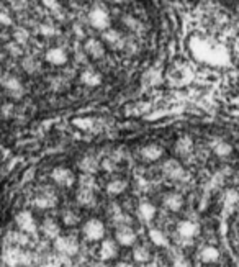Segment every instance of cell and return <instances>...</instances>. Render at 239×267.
Segmentation results:
<instances>
[{"instance_id": "cell-23", "label": "cell", "mask_w": 239, "mask_h": 267, "mask_svg": "<svg viewBox=\"0 0 239 267\" xmlns=\"http://www.w3.org/2000/svg\"><path fill=\"white\" fill-rule=\"evenodd\" d=\"M77 203L86 208L95 207V203H97L95 190H90V188H79V192H77Z\"/></svg>"}, {"instance_id": "cell-28", "label": "cell", "mask_w": 239, "mask_h": 267, "mask_svg": "<svg viewBox=\"0 0 239 267\" xmlns=\"http://www.w3.org/2000/svg\"><path fill=\"white\" fill-rule=\"evenodd\" d=\"M149 240L152 241V244H156L157 248H169V246H171L169 238L157 228H151L149 230Z\"/></svg>"}, {"instance_id": "cell-34", "label": "cell", "mask_w": 239, "mask_h": 267, "mask_svg": "<svg viewBox=\"0 0 239 267\" xmlns=\"http://www.w3.org/2000/svg\"><path fill=\"white\" fill-rule=\"evenodd\" d=\"M75 126H79V128L82 130H89L94 126V118H75V120L72 122Z\"/></svg>"}, {"instance_id": "cell-17", "label": "cell", "mask_w": 239, "mask_h": 267, "mask_svg": "<svg viewBox=\"0 0 239 267\" xmlns=\"http://www.w3.org/2000/svg\"><path fill=\"white\" fill-rule=\"evenodd\" d=\"M41 233H43L48 240L56 241L61 236V224L54 218H45L41 223Z\"/></svg>"}, {"instance_id": "cell-1", "label": "cell", "mask_w": 239, "mask_h": 267, "mask_svg": "<svg viewBox=\"0 0 239 267\" xmlns=\"http://www.w3.org/2000/svg\"><path fill=\"white\" fill-rule=\"evenodd\" d=\"M190 49L193 56L202 62L212 66H226L229 62L228 49L218 41L207 38V36H192L190 38Z\"/></svg>"}, {"instance_id": "cell-39", "label": "cell", "mask_w": 239, "mask_h": 267, "mask_svg": "<svg viewBox=\"0 0 239 267\" xmlns=\"http://www.w3.org/2000/svg\"><path fill=\"white\" fill-rule=\"evenodd\" d=\"M226 202H228V203H237V202H239V194L234 192V190H229V192L226 194Z\"/></svg>"}, {"instance_id": "cell-25", "label": "cell", "mask_w": 239, "mask_h": 267, "mask_svg": "<svg viewBox=\"0 0 239 267\" xmlns=\"http://www.w3.org/2000/svg\"><path fill=\"white\" fill-rule=\"evenodd\" d=\"M156 213H157V210H156V207L152 205V203H149V202H141V203H139L138 215H139V218H141L144 223L152 221L154 218H156Z\"/></svg>"}, {"instance_id": "cell-21", "label": "cell", "mask_w": 239, "mask_h": 267, "mask_svg": "<svg viewBox=\"0 0 239 267\" xmlns=\"http://www.w3.org/2000/svg\"><path fill=\"white\" fill-rule=\"evenodd\" d=\"M110 216H111V223L115 224L116 230H118V228H123V226H130V224H131L130 216L126 215L118 205H111V213H110Z\"/></svg>"}, {"instance_id": "cell-4", "label": "cell", "mask_w": 239, "mask_h": 267, "mask_svg": "<svg viewBox=\"0 0 239 267\" xmlns=\"http://www.w3.org/2000/svg\"><path fill=\"white\" fill-rule=\"evenodd\" d=\"M0 84H2V87L5 89V92L12 98H15V100L22 98L25 94V87H23L22 81L13 74H9V72L2 74V77H0Z\"/></svg>"}, {"instance_id": "cell-20", "label": "cell", "mask_w": 239, "mask_h": 267, "mask_svg": "<svg viewBox=\"0 0 239 267\" xmlns=\"http://www.w3.org/2000/svg\"><path fill=\"white\" fill-rule=\"evenodd\" d=\"M118 256V244L113 240H103L100 244V259L102 261H111Z\"/></svg>"}, {"instance_id": "cell-6", "label": "cell", "mask_w": 239, "mask_h": 267, "mask_svg": "<svg viewBox=\"0 0 239 267\" xmlns=\"http://www.w3.org/2000/svg\"><path fill=\"white\" fill-rule=\"evenodd\" d=\"M54 249L58 251L59 254L66 256V257H74L77 252H79L81 246H79V241H77L74 236L61 235L58 240L54 241Z\"/></svg>"}, {"instance_id": "cell-12", "label": "cell", "mask_w": 239, "mask_h": 267, "mask_svg": "<svg viewBox=\"0 0 239 267\" xmlns=\"http://www.w3.org/2000/svg\"><path fill=\"white\" fill-rule=\"evenodd\" d=\"M84 51L92 59H102L105 56V45L102 40L97 38H87L84 41Z\"/></svg>"}, {"instance_id": "cell-37", "label": "cell", "mask_w": 239, "mask_h": 267, "mask_svg": "<svg viewBox=\"0 0 239 267\" xmlns=\"http://www.w3.org/2000/svg\"><path fill=\"white\" fill-rule=\"evenodd\" d=\"M13 38H15V41H17L18 45H23L25 41L28 40V31L20 30V28H17L15 33H13Z\"/></svg>"}, {"instance_id": "cell-9", "label": "cell", "mask_w": 239, "mask_h": 267, "mask_svg": "<svg viewBox=\"0 0 239 267\" xmlns=\"http://www.w3.org/2000/svg\"><path fill=\"white\" fill-rule=\"evenodd\" d=\"M33 203H34V207L39 210H49L58 205V197H56L53 190H49V188H43V190L36 194Z\"/></svg>"}, {"instance_id": "cell-38", "label": "cell", "mask_w": 239, "mask_h": 267, "mask_svg": "<svg viewBox=\"0 0 239 267\" xmlns=\"http://www.w3.org/2000/svg\"><path fill=\"white\" fill-rule=\"evenodd\" d=\"M7 49H9L10 53H15V56L22 54V46H20V45L17 43V41H13V43L7 45Z\"/></svg>"}, {"instance_id": "cell-2", "label": "cell", "mask_w": 239, "mask_h": 267, "mask_svg": "<svg viewBox=\"0 0 239 267\" xmlns=\"http://www.w3.org/2000/svg\"><path fill=\"white\" fill-rule=\"evenodd\" d=\"M4 261L10 267H20V265H30L31 264V254L28 251L17 248V246H10L4 252Z\"/></svg>"}, {"instance_id": "cell-36", "label": "cell", "mask_w": 239, "mask_h": 267, "mask_svg": "<svg viewBox=\"0 0 239 267\" xmlns=\"http://www.w3.org/2000/svg\"><path fill=\"white\" fill-rule=\"evenodd\" d=\"M38 31L41 34H45V36H53V34L56 33V28L53 25H49V23H41L38 26Z\"/></svg>"}, {"instance_id": "cell-35", "label": "cell", "mask_w": 239, "mask_h": 267, "mask_svg": "<svg viewBox=\"0 0 239 267\" xmlns=\"http://www.w3.org/2000/svg\"><path fill=\"white\" fill-rule=\"evenodd\" d=\"M172 267H192V264L185 256L177 254V256H174V259H172Z\"/></svg>"}, {"instance_id": "cell-13", "label": "cell", "mask_w": 239, "mask_h": 267, "mask_svg": "<svg viewBox=\"0 0 239 267\" xmlns=\"http://www.w3.org/2000/svg\"><path fill=\"white\" fill-rule=\"evenodd\" d=\"M138 240L136 236V231L133 230L131 226H123V228H118L115 231V241L120 246H125V248H130V246H135Z\"/></svg>"}, {"instance_id": "cell-15", "label": "cell", "mask_w": 239, "mask_h": 267, "mask_svg": "<svg viewBox=\"0 0 239 267\" xmlns=\"http://www.w3.org/2000/svg\"><path fill=\"white\" fill-rule=\"evenodd\" d=\"M45 58H46V61L49 62V64H53V66H64V64H67V61H69V56L66 53V49H62L59 46L49 48L46 51V54H45Z\"/></svg>"}, {"instance_id": "cell-26", "label": "cell", "mask_w": 239, "mask_h": 267, "mask_svg": "<svg viewBox=\"0 0 239 267\" xmlns=\"http://www.w3.org/2000/svg\"><path fill=\"white\" fill-rule=\"evenodd\" d=\"M200 261L205 264H215L220 261V251L215 246H203L200 249Z\"/></svg>"}, {"instance_id": "cell-40", "label": "cell", "mask_w": 239, "mask_h": 267, "mask_svg": "<svg viewBox=\"0 0 239 267\" xmlns=\"http://www.w3.org/2000/svg\"><path fill=\"white\" fill-rule=\"evenodd\" d=\"M0 22H2L4 25H12V23H13L12 20L9 18V15H7L5 12H4V13H0Z\"/></svg>"}, {"instance_id": "cell-42", "label": "cell", "mask_w": 239, "mask_h": 267, "mask_svg": "<svg viewBox=\"0 0 239 267\" xmlns=\"http://www.w3.org/2000/svg\"><path fill=\"white\" fill-rule=\"evenodd\" d=\"M207 267H215V265H207Z\"/></svg>"}, {"instance_id": "cell-18", "label": "cell", "mask_w": 239, "mask_h": 267, "mask_svg": "<svg viewBox=\"0 0 239 267\" xmlns=\"http://www.w3.org/2000/svg\"><path fill=\"white\" fill-rule=\"evenodd\" d=\"M163 203L167 210H171V212H180L182 207H184V197L177 192H167L163 197Z\"/></svg>"}, {"instance_id": "cell-41", "label": "cell", "mask_w": 239, "mask_h": 267, "mask_svg": "<svg viewBox=\"0 0 239 267\" xmlns=\"http://www.w3.org/2000/svg\"><path fill=\"white\" fill-rule=\"evenodd\" d=\"M115 267H135V265L130 262H118V264H115Z\"/></svg>"}, {"instance_id": "cell-14", "label": "cell", "mask_w": 239, "mask_h": 267, "mask_svg": "<svg viewBox=\"0 0 239 267\" xmlns=\"http://www.w3.org/2000/svg\"><path fill=\"white\" fill-rule=\"evenodd\" d=\"M200 233V224L192 220H182L177 223V235L184 240H192Z\"/></svg>"}, {"instance_id": "cell-16", "label": "cell", "mask_w": 239, "mask_h": 267, "mask_svg": "<svg viewBox=\"0 0 239 267\" xmlns=\"http://www.w3.org/2000/svg\"><path fill=\"white\" fill-rule=\"evenodd\" d=\"M163 156H164V147L157 143H149V144L143 146V149H141V158L146 163H156V161Z\"/></svg>"}, {"instance_id": "cell-32", "label": "cell", "mask_w": 239, "mask_h": 267, "mask_svg": "<svg viewBox=\"0 0 239 267\" xmlns=\"http://www.w3.org/2000/svg\"><path fill=\"white\" fill-rule=\"evenodd\" d=\"M62 221H64L66 226H74V224L79 223V215L72 210H66L64 213H62Z\"/></svg>"}, {"instance_id": "cell-29", "label": "cell", "mask_w": 239, "mask_h": 267, "mask_svg": "<svg viewBox=\"0 0 239 267\" xmlns=\"http://www.w3.org/2000/svg\"><path fill=\"white\" fill-rule=\"evenodd\" d=\"M133 259H135V262H138V264L149 262V259H151L149 248H147V246H144V244L135 246V249H133Z\"/></svg>"}, {"instance_id": "cell-27", "label": "cell", "mask_w": 239, "mask_h": 267, "mask_svg": "<svg viewBox=\"0 0 239 267\" xmlns=\"http://www.w3.org/2000/svg\"><path fill=\"white\" fill-rule=\"evenodd\" d=\"M212 151L216 154L218 158H228L233 152V146L224 139H213L212 143Z\"/></svg>"}, {"instance_id": "cell-10", "label": "cell", "mask_w": 239, "mask_h": 267, "mask_svg": "<svg viewBox=\"0 0 239 267\" xmlns=\"http://www.w3.org/2000/svg\"><path fill=\"white\" fill-rule=\"evenodd\" d=\"M163 172L171 180H182L185 177V169L177 159H167L163 164Z\"/></svg>"}, {"instance_id": "cell-19", "label": "cell", "mask_w": 239, "mask_h": 267, "mask_svg": "<svg viewBox=\"0 0 239 267\" xmlns=\"http://www.w3.org/2000/svg\"><path fill=\"white\" fill-rule=\"evenodd\" d=\"M79 169L87 175H94L98 169H100V163H98V159L92 156V154H87V156H84L79 161Z\"/></svg>"}, {"instance_id": "cell-33", "label": "cell", "mask_w": 239, "mask_h": 267, "mask_svg": "<svg viewBox=\"0 0 239 267\" xmlns=\"http://www.w3.org/2000/svg\"><path fill=\"white\" fill-rule=\"evenodd\" d=\"M79 184H81L79 188H90V190H95V177H94V175L82 174Z\"/></svg>"}, {"instance_id": "cell-5", "label": "cell", "mask_w": 239, "mask_h": 267, "mask_svg": "<svg viewBox=\"0 0 239 267\" xmlns=\"http://www.w3.org/2000/svg\"><path fill=\"white\" fill-rule=\"evenodd\" d=\"M82 235L86 236L87 241H103L105 238V224L98 218H90L84 223Z\"/></svg>"}, {"instance_id": "cell-11", "label": "cell", "mask_w": 239, "mask_h": 267, "mask_svg": "<svg viewBox=\"0 0 239 267\" xmlns=\"http://www.w3.org/2000/svg\"><path fill=\"white\" fill-rule=\"evenodd\" d=\"M102 41H105V45L110 46L111 49H123L126 46L125 36L122 34V31L116 30V28H108L107 31H103Z\"/></svg>"}, {"instance_id": "cell-8", "label": "cell", "mask_w": 239, "mask_h": 267, "mask_svg": "<svg viewBox=\"0 0 239 267\" xmlns=\"http://www.w3.org/2000/svg\"><path fill=\"white\" fill-rule=\"evenodd\" d=\"M15 223L18 230L22 231L23 235H34L38 231V223L34 220V216L23 210V212H20L17 216H15Z\"/></svg>"}, {"instance_id": "cell-7", "label": "cell", "mask_w": 239, "mask_h": 267, "mask_svg": "<svg viewBox=\"0 0 239 267\" xmlns=\"http://www.w3.org/2000/svg\"><path fill=\"white\" fill-rule=\"evenodd\" d=\"M51 179H53L54 184L59 185V187H72L74 182H75V175L71 169H69V167L58 166V167H54L53 169Z\"/></svg>"}, {"instance_id": "cell-30", "label": "cell", "mask_w": 239, "mask_h": 267, "mask_svg": "<svg viewBox=\"0 0 239 267\" xmlns=\"http://www.w3.org/2000/svg\"><path fill=\"white\" fill-rule=\"evenodd\" d=\"M126 187H128V182L123 180V179H115V180H110L108 184H107V194L110 195H120V194H123L126 190Z\"/></svg>"}, {"instance_id": "cell-31", "label": "cell", "mask_w": 239, "mask_h": 267, "mask_svg": "<svg viewBox=\"0 0 239 267\" xmlns=\"http://www.w3.org/2000/svg\"><path fill=\"white\" fill-rule=\"evenodd\" d=\"M22 66H23V69H25V72H28V74H34L36 71H39V67H41L39 61L34 58V56H30V54L25 56V58H23Z\"/></svg>"}, {"instance_id": "cell-24", "label": "cell", "mask_w": 239, "mask_h": 267, "mask_svg": "<svg viewBox=\"0 0 239 267\" xmlns=\"http://www.w3.org/2000/svg\"><path fill=\"white\" fill-rule=\"evenodd\" d=\"M81 82L87 87H98L102 84V74H98L94 69H86L81 74Z\"/></svg>"}, {"instance_id": "cell-3", "label": "cell", "mask_w": 239, "mask_h": 267, "mask_svg": "<svg viewBox=\"0 0 239 267\" xmlns=\"http://www.w3.org/2000/svg\"><path fill=\"white\" fill-rule=\"evenodd\" d=\"M89 22L95 30H100L102 33L107 31L108 28H111V18L108 10L102 5H95L92 10L89 12Z\"/></svg>"}, {"instance_id": "cell-22", "label": "cell", "mask_w": 239, "mask_h": 267, "mask_svg": "<svg viewBox=\"0 0 239 267\" xmlns=\"http://www.w3.org/2000/svg\"><path fill=\"white\" fill-rule=\"evenodd\" d=\"M174 149L177 152V156L187 158L188 154L193 151V139L190 136H180L177 141H175Z\"/></svg>"}]
</instances>
